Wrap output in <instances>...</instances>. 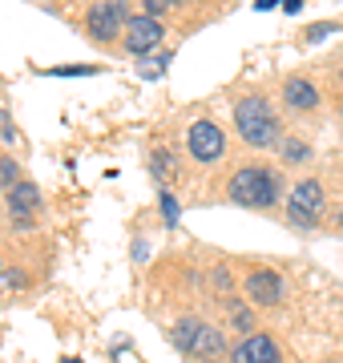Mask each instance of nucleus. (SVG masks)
<instances>
[{
    "instance_id": "dca6fc26",
    "label": "nucleus",
    "mask_w": 343,
    "mask_h": 363,
    "mask_svg": "<svg viewBox=\"0 0 343 363\" xmlns=\"http://www.w3.org/2000/svg\"><path fill=\"white\" fill-rule=\"evenodd\" d=\"M170 4H178V0H145V13H150V16H158L162 9H170Z\"/></svg>"
},
{
    "instance_id": "6ab92c4d",
    "label": "nucleus",
    "mask_w": 343,
    "mask_h": 363,
    "mask_svg": "<svg viewBox=\"0 0 343 363\" xmlns=\"http://www.w3.org/2000/svg\"><path fill=\"white\" fill-rule=\"evenodd\" d=\"M271 4H275V0H259V9H271Z\"/></svg>"
},
{
    "instance_id": "423d86ee",
    "label": "nucleus",
    "mask_w": 343,
    "mask_h": 363,
    "mask_svg": "<svg viewBox=\"0 0 343 363\" xmlns=\"http://www.w3.org/2000/svg\"><path fill=\"white\" fill-rule=\"evenodd\" d=\"M186 145H190V154L198 157V162H214V157H223L226 138H223V130H218L214 121H194V125H190V138H186Z\"/></svg>"
},
{
    "instance_id": "39448f33",
    "label": "nucleus",
    "mask_w": 343,
    "mask_h": 363,
    "mask_svg": "<svg viewBox=\"0 0 343 363\" xmlns=\"http://www.w3.org/2000/svg\"><path fill=\"white\" fill-rule=\"evenodd\" d=\"M125 9H130V0H101V4H93L89 9V33L97 40H113L121 21H125Z\"/></svg>"
},
{
    "instance_id": "9d476101",
    "label": "nucleus",
    "mask_w": 343,
    "mask_h": 363,
    "mask_svg": "<svg viewBox=\"0 0 343 363\" xmlns=\"http://www.w3.org/2000/svg\"><path fill=\"white\" fill-rule=\"evenodd\" d=\"M40 206V194L33 182H16V186H9V210H13L16 218H25V214H37Z\"/></svg>"
},
{
    "instance_id": "aec40b11",
    "label": "nucleus",
    "mask_w": 343,
    "mask_h": 363,
    "mask_svg": "<svg viewBox=\"0 0 343 363\" xmlns=\"http://www.w3.org/2000/svg\"><path fill=\"white\" fill-rule=\"evenodd\" d=\"M57 363H81V359H57Z\"/></svg>"
},
{
    "instance_id": "1a4fd4ad",
    "label": "nucleus",
    "mask_w": 343,
    "mask_h": 363,
    "mask_svg": "<svg viewBox=\"0 0 343 363\" xmlns=\"http://www.w3.org/2000/svg\"><path fill=\"white\" fill-rule=\"evenodd\" d=\"M235 363H279V347L271 335H247L235 351Z\"/></svg>"
},
{
    "instance_id": "6e6552de",
    "label": "nucleus",
    "mask_w": 343,
    "mask_h": 363,
    "mask_svg": "<svg viewBox=\"0 0 343 363\" xmlns=\"http://www.w3.org/2000/svg\"><path fill=\"white\" fill-rule=\"evenodd\" d=\"M247 295H251L254 303H263V307H275L279 298H283V279H279L275 271H251Z\"/></svg>"
},
{
    "instance_id": "f03ea898",
    "label": "nucleus",
    "mask_w": 343,
    "mask_h": 363,
    "mask_svg": "<svg viewBox=\"0 0 343 363\" xmlns=\"http://www.w3.org/2000/svg\"><path fill=\"white\" fill-rule=\"evenodd\" d=\"M235 125L251 145H275L279 142V121L263 97H242L235 105Z\"/></svg>"
},
{
    "instance_id": "2eb2a0df",
    "label": "nucleus",
    "mask_w": 343,
    "mask_h": 363,
    "mask_svg": "<svg viewBox=\"0 0 343 363\" xmlns=\"http://www.w3.org/2000/svg\"><path fill=\"white\" fill-rule=\"evenodd\" d=\"M61 77H85V73H97V69H85V65H65V69H53Z\"/></svg>"
},
{
    "instance_id": "4468645a",
    "label": "nucleus",
    "mask_w": 343,
    "mask_h": 363,
    "mask_svg": "<svg viewBox=\"0 0 343 363\" xmlns=\"http://www.w3.org/2000/svg\"><path fill=\"white\" fill-rule=\"evenodd\" d=\"M162 214H166V222H170V226L178 222V202H174L170 190H162Z\"/></svg>"
},
{
    "instance_id": "ddd939ff",
    "label": "nucleus",
    "mask_w": 343,
    "mask_h": 363,
    "mask_svg": "<svg viewBox=\"0 0 343 363\" xmlns=\"http://www.w3.org/2000/svg\"><path fill=\"white\" fill-rule=\"evenodd\" d=\"M283 157H287V162H307V145L303 142H283Z\"/></svg>"
},
{
    "instance_id": "f8f14e48",
    "label": "nucleus",
    "mask_w": 343,
    "mask_h": 363,
    "mask_svg": "<svg viewBox=\"0 0 343 363\" xmlns=\"http://www.w3.org/2000/svg\"><path fill=\"white\" fill-rule=\"evenodd\" d=\"M16 182H21V174H16V162L0 157V186H16Z\"/></svg>"
},
{
    "instance_id": "7ed1b4c3",
    "label": "nucleus",
    "mask_w": 343,
    "mask_h": 363,
    "mask_svg": "<svg viewBox=\"0 0 343 363\" xmlns=\"http://www.w3.org/2000/svg\"><path fill=\"white\" fill-rule=\"evenodd\" d=\"M174 343H178L186 355H194V359H218L226 351L223 331L210 327V323H202V319H182V323L174 327Z\"/></svg>"
},
{
    "instance_id": "f257e3e1",
    "label": "nucleus",
    "mask_w": 343,
    "mask_h": 363,
    "mask_svg": "<svg viewBox=\"0 0 343 363\" xmlns=\"http://www.w3.org/2000/svg\"><path fill=\"white\" fill-rule=\"evenodd\" d=\"M230 198H235L238 206H254V210L275 206L279 202V178L263 166H247L230 178Z\"/></svg>"
},
{
    "instance_id": "a211bd4d",
    "label": "nucleus",
    "mask_w": 343,
    "mask_h": 363,
    "mask_svg": "<svg viewBox=\"0 0 343 363\" xmlns=\"http://www.w3.org/2000/svg\"><path fill=\"white\" fill-rule=\"evenodd\" d=\"M214 286H218V291H226V286H230V274L218 271V274H214Z\"/></svg>"
},
{
    "instance_id": "412c9836",
    "label": "nucleus",
    "mask_w": 343,
    "mask_h": 363,
    "mask_svg": "<svg viewBox=\"0 0 343 363\" xmlns=\"http://www.w3.org/2000/svg\"><path fill=\"white\" fill-rule=\"evenodd\" d=\"M339 117H343V113H339Z\"/></svg>"
},
{
    "instance_id": "9b49d317",
    "label": "nucleus",
    "mask_w": 343,
    "mask_h": 363,
    "mask_svg": "<svg viewBox=\"0 0 343 363\" xmlns=\"http://www.w3.org/2000/svg\"><path fill=\"white\" fill-rule=\"evenodd\" d=\"M287 105H291V109H315V105H319L315 85L303 81V77H291L287 81Z\"/></svg>"
},
{
    "instance_id": "f3484780",
    "label": "nucleus",
    "mask_w": 343,
    "mask_h": 363,
    "mask_svg": "<svg viewBox=\"0 0 343 363\" xmlns=\"http://www.w3.org/2000/svg\"><path fill=\"white\" fill-rule=\"evenodd\" d=\"M235 323L242 327V331H251V315L242 311V307H235Z\"/></svg>"
},
{
    "instance_id": "0eeeda50",
    "label": "nucleus",
    "mask_w": 343,
    "mask_h": 363,
    "mask_svg": "<svg viewBox=\"0 0 343 363\" xmlns=\"http://www.w3.org/2000/svg\"><path fill=\"white\" fill-rule=\"evenodd\" d=\"M162 40V25H158V16H130V28H125V49L130 52H150L154 45Z\"/></svg>"
},
{
    "instance_id": "20e7f679",
    "label": "nucleus",
    "mask_w": 343,
    "mask_h": 363,
    "mask_svg": "<svg viewBox=\"0 0 343 363\" xmlns=\"http://www.w3.org/2000/svg\"><path fill=\"white\" fill-rule=\"evenodd\" d=\"M319 210H323V186H319L315 178L299 182L287 198V218L295 222V226H315Z\"/></svg>"
}]
</instances>
